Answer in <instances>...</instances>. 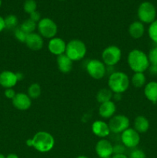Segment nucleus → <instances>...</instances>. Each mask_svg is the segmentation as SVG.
I'll use <instances>...</instances> for the list:
<instances>
[{
  "instance_id": "nucleus-1",
  "label": "nucleus",
  "mask_w": 157,
  "mask_h": 158,
  "mask_svg": "<svg viewBox=\"0 0 157 158\" xmlns=\"http://www.w3.org/2000/svg\"><path fill=\"white\" fill-rule=\"evenodd\" d=\"M29 147H32L37 151L46 153L50 151L55 145V139L53 136L46 131H39L33 136L32 139L26 141Z\"/></svg>"
},
{
  "instance_id": "nucleus-2",
  "label": "nucleus",
  "mask_w": 157,
  "mask_h": 158,
  "mask_svg": "<svg viewBox=\"0 0 157 158\" xmlns=\"http://www.w3.org/2000/svg\"><path fill=\"white\" fill-rule=\"evenodd\" d=\"M127 62L130 69L134 73H144L150 66L148 55L138 49H132L129 52Z\"/></svg>"
},
{
  "instance_id": "nucleus-3",
  "label": "nucleus",
  "mask_w": 157,
  "mask_h": 158,
  "mask_svg": "<svg viewBox=\"0 0 157 158\" xmlns=\"http://www.w3.org/2000/svg\"><path fill=\"white\" fill-rule=\"evenodd\" d=\"M130 80L126 73L123 72H114L109 76L108 80L109 89L114 94H122L128 89Z\"/></svg>"
},
{
  "instance_id": "nucleus-4",
  "label": "nucleus",
  "mask_w": 157,
  "mask_h": 158,
  "mask_svg": "<svg viewBox=\"0 0 157 158\" xmlns=\"http://www.w3.org/2000/svg\"><path fill=\"white\" fill-rule=\"evenodd\" d=\"M87 49L85 43L79 40H70L66 44V54L72 61H78L86 56Z\"/></svg>"
},
{
  "instance_id": "nucleus-5",
  "label": "nucleus",
  "mask_w": 157,
  "mask_h": 158,
  "mask_svg": "<svg viewBox=\"0 0 157 158\" xmlns=\"http://www.w3.org/2000/svg\"><path fill=\"white\" fill-rule=\"evenodd\" d=\"M137 15L141 23L151 24L156 18V9L150 2H143L139 6Z\"/></svg>"
},
{
  "instance_id": "nucleus-6",
  "label": "nucleus",
  "mask_w": 157,
  "mask_h": 158,
  "mask_svg": "<svg viewBox=\"0 0 157 158\" xmlns=\"http://www.w3.org/2000/svg\"><path fill=\"white\" fill-rule=\"evenodd\" d=\"M38 34L42 38H54L58 32V27L55 22L50 18H42L37 24Z\"/></svg>"
},
{
  "instance_id": "nucleus-7",
  "label": "nucleus",
  "mask_w": 157,
  "mask_h": 158,
  "mask_svg": "<svg viewBox=\"0 0 157 158\" xmlns=\"http://www.w3.org/2000/svg\"><path fill=\"white\" fill-rule=\"evenodd\" d=\"M122 57V51L118 46H107L102 52V60L105 65L113 66L120 61Z\"/></svg>"
},
{
  "instance_id": "nucleus-8",
  "label": "nucleus",
  "mask_w": 157,
  "mask_h": 158,
  "mask_svg": "<svg viewBox=\"0 0 157 158\" xmlns=\"http://www.w3.org/2000/svg\"><path fill=\"white\" fill-rule=\"evenodd\" d=\"M86 71L92 78L100 80L106 75V67L103 61L93 59L89 60L86 64Z\"/></svg>"
},
{
  "instance_id": "nucleus-9",
  "label": "nucleus",
  "mask_w": 157,
  "mask_h": 158,
  "mask_svg": "<svg viewBox=\"0 0 157 158\" xmlns=\"http://www.w3.org/2000/svg\"><path fill=\"white\" fill-rule=\"evenodd\" d=\"M108 124L111 132L114 134H122L129 127V119L123 114L114 115L110 118Z\"/></svg>"
},
{
  "instance_id": "nucleus-10",
  "label": "nucleus",
  "mask_w": 157,
  "mask_h": 158,
  "mask_svg": "<svg viewBox=\"0 0 157 158\" xmlns=\"http://www.w3.org/2000/svg\"><path fill=\"white\" fill-rule=\"evenodd\" d=\"M121 140L126 148H135L139 144L140 135L134 128L129 127L122 133Z\"/></svg>"
},
{
  "instance_id": "nucleus-11",
  "label": "nucleus",
  "mask_w": 157,
  "mask_h": 158,
  "mask_svg": "<svg viewBox=\"0 0 157 158\" xmlns=\"http://www.w3.org/2000/svg\"><path fill=\"white\" fill-rule=\"evenodd\" d=\"M95 153L99 158L110 157L113 154V146L106 139H101L95 144Z\"/></svg>"
},
{
  "instance_id": "nucleus-12",
  "label": "nucleus",
  "mask_w": 157,
  "mask_h": 158,
  "mask_svg": "<svg viewBox=\"0 0 157 158\" xmlns=\"http://www.w3.org/2000/svg\"><path fill=\"white\" fill-rule=\"evenodd\" d=\"M14 107L18 110H27L32 105V99L24 93H18L12 100Z\"/></svg>"
},
{
  "instance_id": "nucleus-13",
  "label": "nucleus",
  "mask_w": 157,
  "mask_h": 158,
  "mask_svg": "<svg viewBox=\"0 0 157 158\" xmlns=\"http://www.w3.org/2000/svg\"><path fill=\"white\" fill-rule=\"evenodd\" d=\"M18 82L16 73L5 70L0 73V86L5 89L13 88Z\"/></svg>"
},
{
  "instance_id": "nucleus-14",
  "label": "nucleus",
  "mask_w": 157,
  "mask_h": 158,
  "mask_svg": "<svg viewBox=\"0 0 157 158\" xmlns=\"http://www.w3.org/2000/svg\"><path fill=\"white\" fill-rule=\"evenodd\" d=\"M48 49L51 53L58 56L66 52V43L62 39L58 38V37H54L49 40V44H48Z\"/></svg>"
},
{
  "instance_id": "nucleus-15",
  "label": "nucleus",
  "mask_w": 157,
  "mask_h": 158,
  "mask_svg": "<svg viewBox=\"0 0 157 158\" xmlns=\"http://www.w3.org/2000/svg\"><path fill=\"white\" fill-rule=\"evenodd\" d=\"M29 49L32 51H38L42 49L44 41L43 38L36 32H32L28 35L26 41L25 43Z\"/></svg>"
},
{
  "instance_id": "nucleus-16",
  "label": "nucleus",
  "mask_w": 157,
  "mask_h": 158,
  "mask_svg": "<svg viewBox=\"0 0 157 158\" xmlns=\"http://www.w3.org/2000/svg\"><path fill=\"white\" fill-rule=\"evenodd\" d=\"M92 133L100 138H105L110 134V129L108 123L103 120H95L92 125Z\"/></svg>"
},
{
  "instance_id": "nucleus-17",
  "label": "nucleus",
  "mask_w": 157,
  "mask_h": 158,
  "mask_svg": "<svg viewBox=\"0 0 157 158\" xmlns=\"http://www.w3.org/2000/svg\"><path fill=\"white\" fill-rule=\"evenodd\" d=\"M116 111V106L112 100L101 103L99 108V114L105 119L112 118Z\"/></svg>"
},
{
  "instance_id": "nucleus-18",
  "label": "nucleus",
  "mask_w": 157,
  "mask_h": 158,
  "mask_svg": "<svg viewBox=\"0 0 157 158\" xmlns=\"http://www.w3.org/2000/svg\"><path fill=\"white\" fill-rule=\"evenodd\" d=\"M72 62L66 54L57 56V66L62 73H69L72 69Z\"/></svg>"
},
{
  "instance_id": "nucleus-19",
  "label": "nucleus",
  "mask_w": 157,
  "mask_h": 158,
  "mask_svg": "<svg viewBox=\"0 0 157 158\" xmlns=\"http://www.w3.org/2000/svg\"><path fill=\"white\" fill-rule=\"evenodd\" d=\"M129 33L130 36L135 40L142 38L145 33L144 24L140 21L133 22L129 27Z\"/></svg>"
},
{
  "instance_id": "nucleus-20",
  "label": "nucleus",
  "mask_w": 157,
  "mask_h": 158,
  "mask_svg": "<svg viewBox=\"0 0 157 158\" xmlns=\"http://www.w3.org/2000/svg\"><path fill=\"white\" fill-rule=\"evenodd\" d=\"M144 94L148 100L153 103H157V82L151 81L144 87Z\"/></svg>"
},
{
  "instance_id": "nucleus-21",
  "label": "nucleus",
  "mask_w": 157,
  "mask_h": 158,
  "mask_svg": "<svg viewBox=\"0 0 157 158\" xmlns=\"http://www.w3.org/2000/svg\"><path fill=\"white\" fill-rule=\"evenodd\" d=\"M149 128V121L146 117H144V116H138V117H135V120H134V129L139 134L147 132Z\"/></svg>"
},
{
  "instance_id": "nucleus-22",
  "label": "nucleus",
  "mask_w": 157,
  "mask_h": 158,
  "mask_svg": "<svg viewBox=\"0 0 157 158\" xmlns=\"http://www.w3.org/2000/svg\"><path fill=\"white\" fill-rule=\"evenodd\" d=\"M146 77L144 73H135L131 78V83L135 87L141 88L146 85Z\"/></svg>"
},
{
  "instance_id": "nucleus-23",
  "label": "nucleus",
  "mask_w": 157,
  "mask_h": 158,
  "mask_svg": "<svg viewBox=\"0 0 157 158\" xmlns=\"http://www.w3.org/2000/svg\"><path fill=\"white\" fill-rule=\"evenodd\" d=\"M113 97V94L109 89H101L96 94V100L99 103H105V102L110 101L111 99Z\"/></svg>"
},
{
  "instance_id": "nucleus-24",
  "label": "nucleus",
  "mask_w": 157,
  "mask_h": 158,
  "mask_svg": "<svg viewBox=\"0 0 157 158\" xmlns=\"http://www.w3.org/2000/svg\"><path fill=\"white\" fill-rule=\"evenodd\" d=\"M42 94L41 86L38 83H32L29 86L27 90V94L31 99H38Z\"/></svg>"
},
{
  "instance_id": "nucleus-25",
  "label": "nucleus",
  "mask_w": 157,
  "mask_h": 158,
  "mask_svg": "<svg viewBox=\"0 0 157 158\" xmlns=\"http://www.w3.org/2000/svg\"><path fill=\"white\" fill-rule=\"evenodd\" d=\"M19 27L27 34H30L32 33V32H35V29H36L37 27V23L33 22L32 20H31L29 18L28 19L25 20V21L20 25Z\"/></svg>"
},
{
  "instance_id": "nucleus-26",
  "label": "nucleus",
  "mask_w": 157,
  "mask_h": 158,
  "mask_svg": "<svg viewBox=\"0 0 157 158\" xmlns=\"http://www.w3.org/2000/svg\"><path fill=\"white\" fill-rule=\"evenodd\" d=\"M4 21L6 29H15V28L18 27V20L16 15H12V14L8 15L6 18H4Z\"/></svg>"
},
{
  "instance_id": "nucleus-27",
  "label": "nucleus",
  "mask_w": 157,
  "mask_h": 158,
  "mask_svg": "<svg viewBox=\"0 0 157 158\" xmlns=\"http://www.w3.org/2000/svg\"><path fill=\"white\" fill-rule=\"evenodd\" d=\"M148 34L153 43L157 44V19L152 22L151 24H149V29H148Z\"/></svg>"
},
{
  "instance_id": "nucleus-28",
  "label": "nucleus",
  "mask_w": 157,
  "mask_h": 158,
  "mask_svg": "<svg viewBox=\"0 0 157 158\" xmlns=\"http://www.w3.org/2000/svg\"><path fill=\"white\" fill-rule=\"evenodd\" d=\"M37 2L35 0H26L23 4V9L28 14L36 11Z\"/></svg>"
},
{
  "instance_id": "nucleus-29",
  "label": "nucleus",
  "mask_w": 157,
  "mask_h": 158,
  "mask_svg": "<svg viewBox=\"0 0 157 158\" xmlns=\"http://www.w3.org/2000/svg\"><path fill=\"white\" fill-rule=\"evenodd\" d=\"M28 35H29V34H27L26 32H24L19 26H18V27H16L14 29V36H15V38L18 41H19L20 43H26Z\"/></svg>"
},
{
  "instance_id": "nucleus-30",
  "label": "nucleus",
  "mask_w": 157,
  "mask_h": 158,
  "mask_svg": "<svg viewBox=\"0 0 157 158\" xmlns=\"http://www.w3.org/2000/svg\"><path fill=\"white\" fill-rule=\"evenodd\" d=\"M148 58H149L150 65L157 66V46H155L150 49L149 54H148Z\"/></svg>"
},
{
  "instance_id": "nucleus-31",
  "label": "nucleus",
  "mask_w": 157,
  "mask_h": 158,
  "mask_svg": "<svg viewBox=\"0 0 157 158\" xmlns=\"http://www.w3.org/2000/svg\"><path fill=\"white\" fill-rule=\"evenodd\" d=\"M129 158H146V155L143 150L134 149L129 154Z\"/></svg>"
},
{
  "instance_id": "nucleus-32",
  "label": "nucleus",
  "mask_w": 157,
  "mask_h": 158,
  "mask_svg": "<svg viewBox=\"0 0 157 158\" xmlns=\"http://www.w3.org/2000/svg\"><path fill=\"white\" fill-rule=\"evenodd\" d=\"M29 19H30L31 20H32L33 22H35V23H37L42 19L41 14H40L39 12L36 10V11H35V12H32L31 14H29Z\"/></svg>"
},
{
  "instance_id": "nucleus-33",
  "label": "nucleus",
  "mask_w": 157,
  "mask_h": 158,
  "mask_svg": "<svg viewBox=\"0 0 157 158\" xmlns=\"http://www.w3.org/2000/svg\"><path fill=\"white\" fill-rule=\"evenodd\" d=\"M4 94L6 98L12 100L15 97V96L16 95V93L14 90L13 88H9V89H6Z\"/></svg>"
},
{
  "instance_id": "nucleus-34",
  "label": "nucleus",
  "mask_w": 157,
  "mask_h": 158,
  "mask_svg": "<svg viewBox=\"0 0 157 158\" xmlns=\"http://www.w3.org/2000/svg\"><path fill=\"white\" fill-rule=\"evenodd\" d=\"M125 152V146L121 144H117L113 146V154H122Z\"/></svg>"
},
{
  "instance_id": "nucleus-35",
  "label": "nucleus",
  "mask_w": 157,
  "mask_h": 158,
  "mask_svg": "<svg viewBox=\"0 0 157 158\" xmlns=\"http://www.w3.org/2000/svg\"><path fill=\"white\" fill-rule=\"evenodd\" d=\"M148 69H149L151 75L157 76V66H155V65H150Z\"/></svg>"
},
{
  "instance_id": "nucleus-36",
  "label": "nucleus",
  "mask_w": 157,
  "mask_h": 158,
  "mask_svg": "<svg viewBox=\"0 0 157 158\" xmlns=\"http://www.w3.org/2000/svg\"><path fill=\"white\" fill-rule=\"evenodd\" d=\"M5 29H6V26H5L4 18L0 15V32H2Z\"/></svg>"
},
{
  "instance_id": "nucleus-37",
  "label": "nucleus",
  "mask_w": 157,
  "mask_h": 158,
  "mask_svg": "<svg viewBox=\"0 0 157 158\" xmlns=\"http://www.w3.org/2000/svg\"><path fill=\"white\" fill-rule=\"evenodd\" d=\"M111 158H129L126 155H125L124 154H114Z\"/></svg>"
},
{
  "instance_id": "nucleus-38",
  "label": "nucleus",
  "mask_w": 157,
  "mask_h": 158,
  "mask_svg": "<svg viewBox=\"0 0 157 158\" xmlns=\"http://www.w3.org/2000/svg\"><path fill=\"white\" fill-rule=\"evenodd\" d=\"M6 158H19L18 156L15 154H9L6 156Z\"/></svg>"
},
{
  "instance_id": "nucleus-39",
  "label": "nucleus",
  "mask_w": 157,
  "mask_h": 158,
  "mask_svg": "<svg viewBox=\"0 0 157 158\" xmlns=\"http://www.w3.org/2000/svg\"><path fill=\"white\" fill-rule=\"evenodd\" d=\"M76 158H89V157H87L86 156H78V157Z\"/></svg>"
},
{
  "instance_id": "nucleus-40",
  "label": "nucleus",
  "mask_w": 157,
  "mask_h": 158,
  "mask_svg": "<svg viewBox=\"0 0 157 158\" xmlns=\"http://www.w3.org/2000/svg\"><path fill=\"white\" fill-rule=\"evenodd\" d=\"M0 158H6V157H5V156L3 155V154H0Z\"/></svg>"
},
{
  "instance_id": "nucleus-41",
  "label": "nucleus",
  "mask_w": 157,
  "mask_h": 158,
  "mask_svg": "<svg viewBox=\"0 0 157 158\" xmlns=\"http://www.w3.org/2000/svg\"><path fill=\"white\" fill-rule=\"evenodd\" d=\"M2 0H0V7L2 6Z\"/></svg>"
},
{
  "instance_id": "nucleus-42",
  "label": "nucleus",
  "mask_w": 157,
  "mask_h": 158,
  "mask_svg": "<svg viewBox=\"0 0 157 158\" xmlns=\"http://www.w3.org/2000/svg\"><path fill=\"white\" fill-rule=\"evenodd\" d=\"M105 158H111V157H105Z\"/></svg>"
},
{
  "instance_id": "nucleus-43",
  "label": "nucleus",
  "mask_w": 157,
  "mask_h": 158,
  "mask_svg": "<svg viewBox=\"0 0 157 158\" xmlns=\"http://www.w3.org/2000/svg\"><path fill=\"white\" fill-rule=\"evenodd\" d=\"M60 1H64V0H60Z\"/></svg>"
}]
</instances>
